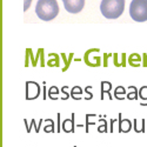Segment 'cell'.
I'll list each match as a JSON object with an SVG mask.
<instances>
[{
    "label": "cell",
    "mask_w": 147,
    "mask_h": 147,
    "mask_svg": "<svg viewBox=\"0 0 147 147\" xmlns=\"http://www.w3.org/2000/svg\"><path fill=\"white\" fill-rule=\"evenodd\" d=\"M35 13L39 19L51 21L59 14V5L57 0H39L35 6Z\"/></svg>",
    "instance_id": "obj_1"
},
{
    "label": "cell",
    "mask_w": 147,
    "mask_h": 147,
    "mask_svg": "<svg viewBox=\"0 0 147 147\" xmlns=\"http://www.w3.org/2000/svg\"><path fill=\"white\" fill-rule=\"evenodd\" d=\"M125 9V0H102L100 11L106 19H118Z\"/></svg>",
    "instance_id": "obj_2"
},
{
    "label": "cell",
    "mask_w": 147,
    "mask_h": 147,
    "mask_svg": "<svg viewBox=\"0 0 147 147\" xmlns=\"http://www.w3.org/2000/svg\"><path fill=\"white\" fill-rule=\"evenodd\" d=\"M129 16L134 21L144 22L147 20V0H132Z\"/></svg>",
    "instance_id": "obj_3"
},
{
    "label": "cell",
    "mask_w": 147,
    "mask_h": 147,
    "mask_svg": "<svg viewBox=\"0 0 147 147\" xmlns=\"http://www.w3.org/2000/svg\"><path fill=\"white\" fill-rule=\"evenodd\" d=\"M63 3L69 13H79L85 6V0H63Z\"/></svg>",
    "instance_id": "obj_4"
},
{
    "label": "cell",
    "mask_w": 147,
    "mask_h": 147,
    "mask_svg": "<svg viewBox=\"0 0 147 147\" xmlns=\"http://www.w3.org/2000/svg\"><path fill=\"white\" fill-rule=\"evenodd\" d=\"M39 95V86L35 82H27V99H35Z\"/></svg>",
    "instance_id": "obj_5"
},
{
    "label": "cell",
    "mask_w": 147,
    "mask_h": 147,
    "mask_svg": "<svg viewBox=\"0 0 147 147\" xmlns=\"http://www.w3.org/2000/svg\"><path fill=\"white\" fill-rule=\"evenodd\" d=\"M131 129V122L129 120H121L120 119V126H119V131L121 133H127Z\"/></svg>",
    "instance_id": "obj_6"
},
{
    "label": "cell",
    "mask_w": 147,
    "mask_h": 147,
    "mask_svg": "<svg viewBox=\"0 0 147 147\" xmlns=\"http://www.w3.org/2000/svg\"><path fill=\"white\" fill-rule=\"evenodd\" d=\"M73 129H74V127H73V119L72 120H65L64 122V131L66 133H72Z\"/></svg>",
    "instance_id": "obj_7"
},
{
    "label": "cell",
    "mask_w": 147,
    "mask_h": 147,
    "mask_svg": "<svg viewBox=\"0 0 147 147\" xmlns=\"http://www.w3.org/2000/svg\"><path fill=\"white\" fill-rule=\"evenodd\" d=\"M31 4H32V0H25V1H24V11H27L30 8Z\"/></svg>",
    "instance_id": "obj_8"
},
{
    "label": "cell",
    "mask_w": 147,
    "mask_h": 147,
    "mask_svg": "<svg viewBox=\"0 0 147 147\" xmlns=\"http://www.w3.org/2000/svg\"><path fill=\"white\" fill-rule=\"evenodd\" d=\"M74 147H77V146H74Z\"/></svg>",
    "instance_id": "obj_9"
}]
</instances>
